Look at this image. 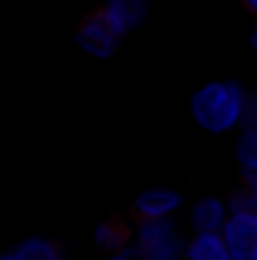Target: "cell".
Listing matches in <instances>:
<instances>
[{"instance_id":"obj_2","label":"cell","mask_w":257,"mask_h":260,"mask_svg":"<svg viewBox=\"0 0 257 260\" xmlns=\"http://www.w3.org/2000/svg\"><path fill=\"white\" fill-rule=\"evenodd\" d=\"M188 236L176 224V215L170 218H142L133 224V248L142 260H182L185 257Z\"/></svg>"},{"instance_id":"obj_4","label":"cell","mask_w":257,"mask_h":260,"mask_svg":"<svg viewBox=\"0 0 257 260\" xmlns=\"http://www.w3.org/2000/svg\"><path fill=\"white\" fill-rule=\"evenodd\" d=\"M221 239L233 260H248V254L257 245V212L248 209H230L224 224H221Z\"/></svg>"},{"instance_id":"obj_13","label":"cell","mask_w":257,"mask_h":260,"mask_svg":"<svg viewBox=\"0 0 257 260\" xmlns=\"http://www.w3.org/2000/svg\"><path fill=\"white\" fill-rule=\"evenodd\" d=\"M242 6H245V9H248V12L257 18V0H242Z\"/></svg>"},{"instance_id":"obj_3","label":"cell","mask_w":257,"mask_h":260,"mask_svg":"<svg viewBox=\"0 0 257 260\" xmlns=\"http://www.w3.org/2000/svg\"><path fill=\"white\" fill-rule=\"evenodd\" d=\"M118 43L121 37L109 27V21L97 12L85 15L76 27V46L88 55V58H97V61H109L115 52H118Z\"/></svg>"},{"instance_id":"obj_1","label":"cell","mask_w":257,"mask_h":260,"mask_svg":"<svg viewBox=\"0 0 257 260\" xmlns=\"http://www.w3.org/2000/svg\"><path fill=\"white\" fill-rule=\"evenodd\" d=\"M188 106H191L194 124L203 133H209V136L233 133L242 127L248 91L236 79H215V82H206L194 91Z\"/></svg>"},{"instance_id":"obj_8","label":"cell","mask_w":257,"mask_h":260,"mask_svg":"<svg viewBox=\"0 0 257 260\" xmlns=\"http://www.w3.org/2000/svg\"><path fill=\"white\" fill-rule=\"evenodd\" d=\"M0 260H64V251L58 242H52L46 236H27V239L9 245L6 251H0Z\"/></svg>"},{"instance_id":"obj_9","label":"cell","mask_w":257,"mask_h":260,"mask_svg":"<svg viewBox=\"0 0 257 260\" xmlns=\"http://www.w3.org/2000/svg\"><path fill=\"white\" fill-rule=\"evenodd\" d=\"M133 242V224L130 221H121V218H106L94 227V245L109 254V251H118Z\"/></svg>"},{"instance_id":"obj_11","label":"cell","mask_w":257,"mask_h":260,"mask_svg":"<svg viewBox=\"0 0 257 260\" xmlns=\"http://www.w3.org/2000/svg\"><path fill=\"white\" fill-rule=\"evenodd\" d=\"M103 260H142V257H139V251H136V248H133V242H130V245L118 248V251H109Z\"/></svg>"},{"instance_id":"obj_6","label":"cell","mask_w":257,"mask_h":260,"mask_svg":"<svg viewBox=\"0 0 257 260\" xmlns=\"http://www.w3.org/2000/svg\"><path fill=\"white\" fill-rule=\"evenodd\" d=\"M100 15L109 21V27L124 40L136 27H142L148 15V0H103Z\"/></svg>"},{"instance_id":"obj_16","label":"cell","mask_w":257,"mask_h":260,"mask_svg":"<svg viewBox=\"0 0 257 260\" xmlns=\"http://www.w3.org/2000/svg\"><path fill=\"white\" fill-rule=\"evenodd\" d=\"M182 260H185V257H182Z\"/></svg>"},{"instance_id":"obj_10","label":"cell","mask_w":257,"mask_h":260,"mask_svg":"<svg viewBox=\"0 0 257 260\" xmlns=\"http://www.w3.org/2000/svg\"><path fill=\"white\" fill-rule=\"evenodd\" d=\"M185 260H233L221 233H191L185 242Z\"/></svg>"},{"instance_id":"obj_12","label":"cell","mask_w":257,"mask_h":260,"mask_svg":"<svg viewBox=\"0 0 257 260\" xmlns=\"http://www.w3.org/2000/svg\"><path fill=\"white\" fill-rule=\"evenodd\" d=\"M245 185H248V191L254 197V212H257V179H245Z\"/></svg>"},{"instance_id":"obj_7","label":"cell","mask_w":257,"mask_h":260,"mask_svg":"<svg viewBox=\"0 0 257 260\" xmlns=\"http://www.w3.org/2000/svg\"><path fill=\"white\" fill-rule=\"evenodd\" d=\"M227 212H230V206H227L224 197L206 194L188 209V224H191L194 233H221V224H224Z\"/></svg>"},{"instance_id":"obj_15","label":"cell","mask_w":257,"mask_h":260,"mask_svg":"<svg viewBox=\"0 0 257 260\" xmlns=\"http://www.w3.org/2000/svg\"><path fill=\"white\" fill-rule=\"evenodd\" d=\"M248 260H257V245H254V251H251V254H248Z\"/></svg>"},{"instance_id":"obj_14","label":"cell","mask_w":257,"mask_h":260,"mask_svg":"<svg viewBox=\"0 0 257 260\" xmlns=\"http://www.w3.org/2000/svg\"><path fill=\"white\" fill-rule=\"evenodd\" d=\"M251 49L257 52V24H254V30H251Z\"/></svg>"},{"instance_id":"obj_5","label":"cell","mask_w":257,"mask_h":260,"mask_svg":"<svg viewBox=\"0 0 257 260\" xmlns=\"http://www.w3.org/2000/svg\"><path fill=\"white\" fill-rule=\"evenodd\" d=\"M182 206H185L182 191H176V188H160V185H157V188H145V191H139V194L133 197L130 212H133L136 221H142V218H170V215H176Z\"/></svg>"}]
</instances>
